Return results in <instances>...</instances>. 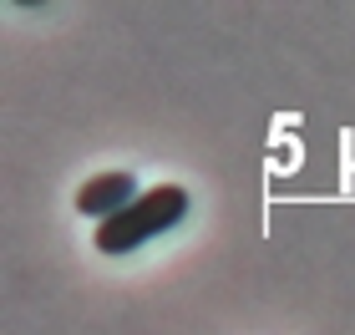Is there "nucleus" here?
Wrapping results in <instances>:
<instances>
[{
	"mask_svg": "<svg viewBox=\"0 0 355 335\" xmlns=\"http://www.w3.org/2000/svg\"><path fill=\"white\" fill-rule=\"evenodd\" d=\"M188 209H193V198H188V188H178V183L142 188L122 214H112L107 223H96L92 244L102 249V254H132V249L148 244L153 234L178 229V223L188 218Z\"/></svg>",
	"mask_w": 355,
	"mask_h": 335,
	"instance_id": "obj_1",
	"label": "nucleus"
},
{
	"mask_svg": "<svg viewBox=\"0 0 355 335\" xmlns=\"http://www.w3.org/2000/svg\"><path fill=\"white\" fill-rule=\"evenodd\" d=\"M137 194H142V188H137L132 173H96V178H87L82 188H76V214L107 223L112 214H122Z\"/></svg>",
	"mask_w": 355,
	"mask_h": 335,
	"instance_id": "obj_2",
	"label": "nucleus"
}]
</instances>
